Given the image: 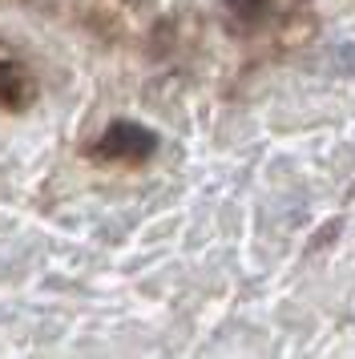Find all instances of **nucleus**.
Segmentation results:
<instances>
[{"instance_id": "nucleus-1", "label": "nucleus", "mask_w": 355, "mask_h": 359, "mask_svg": "<svg viewBox=\"0 0 355 359\" xmlns=\"http://www.w3.org/2000/svg\"><path fill=\"white\" fill-rule=\"evenodd\" d=\"M154 154H158V133L142 126V121H109L89 146V158H97V162L138 165L145 158H154Z\"/></svg>"}, {"instance_id": "nucleus-2", "label": "nucleus", "mask_w": 355, "mask_h": 359, "mask_svg": "<svg viewBox=\"0 0 355 359\" xmlns=\"http://www.w3.org/2000/svg\"><path fill=\"white\" fill-rule=\"evenodd\" d=\"M32 101H36V81L29 77V69L0 57V109L25 114Z\"/></svg>"}, {"instance_id": "nucleus-3", "label": "nucleus", "mask_w": 355, "mask_h": 359, "mask_svg": "<svg viewBox=\"0 0 355 359\" xmlns=\"http://www.w3.org/2000/svg\"><path fill=\"white\" fill-rule=\"evenodd\" d=\"M230 13H234V25H255V20L267 17V0H230Z\"/></svg>"}]
</instances>
